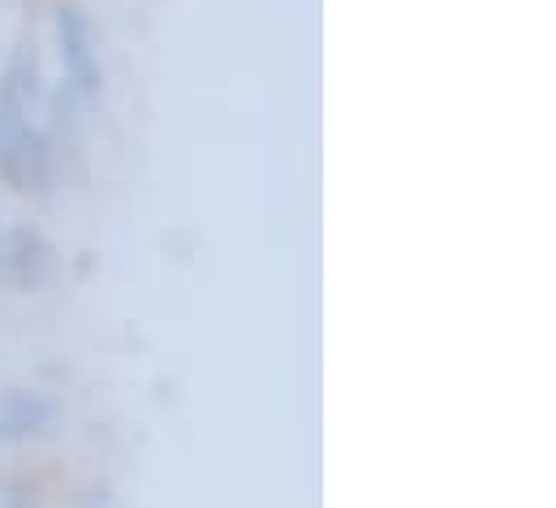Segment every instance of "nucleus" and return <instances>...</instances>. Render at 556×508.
I'll return each mask as SVG.
<instances>
[{"label": "nucleus", "mask_w": 556, "mask_h": 508, "mask_svg": "<svg viewBox=\"0 0 556 508\" xmlns=\"http://www.w3.org/2000/svg\"><path fill=\"white\" fill-rule=\"evenodd\" d=\"M52 177V151L35 113L0 96V181L17 194H39Z\"/></svg>", "instance_id": "1"}, {"label": "nucleus", "mask_w": 556, "mask_h": 508, "mask_svg": "<svg viewBox=\"0 0 556 508\" xmlns=\"http://www.w3.org/2000/svg\"><path fill=\"white\" fill-rule=\"evenodd\" d=\"M52 30H56V48H61V65H65L70 91L78 100H87V104L100 100V91H104V65H100L91 13L78 0H56L52 4Z\"/></svg>", "instance_id": "2"}, {"label": "nucleus", "mask_w": 556, "mask_h": 508, "mask_svg": "<svg viewBox=\"0 0 556 508\" xmlns=\"http://www.w3.org/2000/svg\"><path fill=\"white\" fill-rule=\"evenodd\" d=\"M56 276V246L35 225H9L0 233V289L43 293Z\"/></svg>", "instance_id": "3"}, {"label": "nucleus", "mask_w": 556, "mask_h": 508, "mask_svg": "<svg viewBox=\"0 0 556 508\" xmlns=\"http://www.w3.org/2000/svg\"><path fill=\"white\" fill-rule=\"evenodd\" d=\"M61 405L39 388H4L0 392V444H30L56 431Z\"/></svg>", "instance_id": "4"}, {"label": "nucleus", "mask_w": 556, "mask_h": 508, "mask_svg": "<svg viewBox=\"0 0 556 508\" xmlns=\"http://www.w3.org/2000/svg\"><path fill=\"white\" fill-rule=\"evenodd\" d=\"M74 508H122V505H117V496L109 487H91V492H83L74 500Z\"/></svg>", "instance_id": "5"}, {"label": "nucleus", "mask_w": 556, "mask_h": 508, "mask_svg": "<svg viewBox=\"0 0 556 508\" xmlns=\"http://www.w3.org/2000/svg\"><path fill=\"white\" fill-rule=\"evenodd\" d=\"M0 508H35V500H30V492H26V487L9 483V487H0Z\"/></svg>", "instance_id": "6"}]
</instances>
